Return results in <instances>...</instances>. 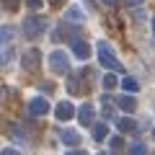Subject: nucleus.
<instances>
[{
  "mask_svg": "<svg viewBox=\"0 0 155 155\" xmlns=\"http://www.w3.org/2000/svg\"><path fill=\"white\" fill-rule=\"evenodd\" d=\"M96 47H98V62H101L104 67H109L111 72H122V70H124L122 62H119V57L114 54V49H111L109 41H98Z\"/></svg>",
  "mask_w": 155,
  "mask_h": 155,
  "instance_id": "1",
  "label": "nucleus"
},
{
  "mask_svg": "<svg viewBox=\"0 0 155 155\" xmlns=\"http://www.w3.org/2000/svg\"><path fill=\"white\" fill-rule=\"evenodd\" d=\"M28 114L31 116H47L49 114V101L44 96H36V98L28 101Z\"/></svg>",
  "mask_w": 155,
  "mask_h": 155,
  "instance_id": "5",
  "label": "nucleus"
},
{
  "mask_svg": "<svg viewBox=\"0 0 155 155\" xmlns=\"http://www.w3.org/2000/svg\"><path fill=\"white\" fill-rule=\"evenodd\" d=\"M116 106H119L122 111H127V114H132V111L137 109V101H134L132 93H124V96H119V98H116Z\"/></svg>",
  "mask_w": 155,
  "mask_h": 155,
  "instance_id": "9",
  "label": "nucleus"
},
{
  "mask_svg": "<svg viewBox=\"0 0 155 155\" xmlns=\"http://www.w3.org/2000/svg\"><path fill=\"white\" fill-rule=\"evenodd\" d=\"M98 155H106V153H98Z\"/></svg>",
  "mask_w": 155,
  "mask_h": 155,
  "instance_id": "27",
  "label": "nucleus"
},
{
  "mask_svg": "<svg viewBox=\"0 0 155 155\" xmlns=\"http://www.w3.org/2000/svg\"><path fill=\"white\" fill-rule=\"evenodd\" d=\"M153 34H155V18H153Z\"/></svg>",
  "mask_w": 155,
  "mask_h": 155,
  "instance_id": "25",
  "label": "nucleus"
},
{
  "mask_svg": "<svg viewBox=\"0 0 155 155\" xmlns=\"http://www.w3.org/2000/svg\"><path fill=\"white\" fill-rule=\"evenodd\" d=\"M106 137H109V124H106V122L93 124V140H96V142H101V140H106Z\"/></svg>",
  "mask_w": 155,
  "mask_h": 155,
  "instance_id": "13",
  "label": "nucleus"
},
{
  "mask_svg": "<svg viewBox=\"0 0 155 155\" xmlns=\"http://www.w3.org/2000/svg\"><path fill=\"white\" fill-rule=\"evenodd\" d=\"M26 5H28V8H34V11H36V8H41V0H26Z\"/></svg>",
  "mask_w": 155,
  "mask_h": 155,
  "instance_id": "20",
  "label": "nucleus"
},
{
  "mask_svg": "<svg viewBox=\"0 0 155 155\" xmlns=\"http://www.w3.org/2000/svg\"><path fill=\"white\" fill-rule=\"evenodd\" d=\"M116 127H119V132H137V122L134 119H129V116H122V119H116Z\"/></svg>",
  "mask_w": 155,
  "mask_h": 155,
  "instance_id": "12",
  "label": "nucleus"
},
{
  "mask_svg": "<svg viewBox=\"0 0 155 155\" xmlns=\"http://www.w3.org/2000/svg\"><path fill=\"white\" fill-rule=\"evenodd\" d=\"M116 85H119V80H116V75H114V72L104 75V88H106V91H114Z\"/></svg>",
  "mask_w": 155,
  "mask_h": 155,
  "instance_id": "17",
  "label": "nucleus"
},
{
  "mask_svg": "<svg viewBox=\"0 0 155 155\" xmlns=\"http://www.w3.org/2000/svg\"><path fill=\"white\" fill-rule=\"evenodd\" d=\"M65 21H85V11L80 5H70L65 11Z\"/></svg>",
  "mask_w": 155,
  "mask_h": 155,
  "instance_id": "10",
  "label": "nucleus"
},
{
  "mask_svg": "<svg viewBox=\"0 0 155 155\" xmlns=\"http://www.w3.org/2000/svg\"><path fill=\"white\" fill-rule=\"evenodd\" d=\"M93 119H96V109H93L91 104H83L80 109H78V122L83 124V127H91Z\"/></svg>",
  "mask_w": 155,
  "mask_h": 155,
  "instance_id": "7",
  "label": "nucleus"
},
{
  "mask_svg": "<svg viewBox=\"0 0 155 155\" xmlns=\"http://www.w3.org/2000/svg\"><path fill=\"white\" fill-rule=\"evenodd\" d=\"M18 3H21V0H3V5H5L8 11H16V8H18Z\"/></svg>",
  "mask_w": 155,
  "mask_h": 155,
  "instance_id": "18",
  "label": "nucleus"
},
{
  "mask_svg": "<svg viewBox=\"0 0 155 155\" xmlns=\"http://www.w3.org/2000/svg\"><path fill=\"white\" fill-rule=\"evenodd\" d=\"M47 31V21L44 18H26L23 21V36L26 39H36V36H41V34Z\"/></svg>",
  "mask_w": 155,
  "mask_h": 155,
  "instance_id": "3",
  "label": "nucleus"
},
{
  "mask_svg": "<svg viewBox=\"0 0 155 155\" xmlns=\"http://www.w3.org/2000/svg\"><path fill=\"white\" fill-rule=\"evenodd\" d=\"M153 137H155V129H153Z\"/></svg>",
  "mask_w": 155,
  "mask_h": 155,
  "instance_id": "26",
  "label": "nucleus"
},
{
  "mask_svg": "<svg viewBox=\"0 0 155 155\" xmlns=\"http://www.w3.org/2000/svg\"><path fill=\"white\" fill-rule=\"evenodd\" d=\"M49 67H52V72H57V75H67V72H70V57H67L62 49H54L49 54Z\"/></svg>",
  "mask_w": 155,
  "mask_h": 155,
  "instance_id": "2",
  "label": "nucleus"
},
{
  "mask_svg": "<svg viewBox=\"0 0 155 155\" xmlns=\"http://www.w3.org/2000/svg\"><path fill=\"white\" fill-rule=\"evenodd\" d=\"M60 140H62L65 145H70V147H75V145L80 142V134H78L75 129H62V132H60Z\"/></svg>",
  "mask_w": 155,
  "mask_h": 155,
  "instance_id": "11",
  "label": "nucleus"
},
{
  "mask_svg": "<svg viewBox=\"0 0 155 155\" xmlns=\"http://www.w3.org/2000/svg\"><path fill=\"white\" fill-rule=\"evenodd\" d=\"M109 145H111L114 150H119V147H122V137H111V140H109Z\"/></svg>",
  "mask_w": 155,
  "mask_h": 155,
  "instance_id": "19",
  "label": "nucleus"
},
{
  "mask_svg": "<svg viewBox=\"0 0 155 155\" xmlns=\"http://www.w3.org/2000/svg\"><path fill=\"white\" fill-rule=\"evenodd\" d=\"M129 155H147V145L140 142V140L132 142V145H129Z\"/></svg>",
  "mask_w": 155,
  "mask_h": 155,
  "instance_id": "16",
  "label": "nucleus"
},
{
  "mask_svg": "<svg viewBox=\"0 0 155 155\" xmlns=\"http://www.w3.org/2000/svg\"><path fill=\"white\" fill-rule=\"evenodd\" d=\"M104 5H116V0H104Z\"/></svg>",
  "mask_w": 155,
  "mask_h": 155,
  "instance_id": "24",
  "label": "nucleus"
},
{
  "mask_svg": "<svg viewBox=\"0 0 155 155\" xmlns=\"http://www.w3.org/2000/svg\"><path fill=\"white\" fill-rule=\"evenodd\" d=\"M65 155H88L85 150H70V153H65Z\"/></svg>",
  "mask_w": 155,
  "mask_h": 155,
  "instance_id": "23",
  "label": "nucleus"
},
{
  "mask_svg": "<svg viewBox=\"0 0 155 155\" xmlns=\"http://www.w3.org/2000/svg\"><path fill=\"white\" fill-rule=\"evenodd\" d=\"M13 36H16V28H13V26H0V44L11 41Z\"/></svg>",
  "mask_w": 155,
  "mask_h": 155,
  "instance_id": "15",
  "label": "nucleus"
},
{
  "mask_svg": "<svg viewBox=\"0 0 155 155\" xmlns=\"http://www.w3.org/2000/svg\"><path fill=\"white\" fill-rule=\"evenodd\" d=\"M75 114H78V111H75V106H72L70 101H60V104H57V109H54V116L60 119V122H70Z\"/></svg>",
  "mask_w": 155,
  "mask_h": 155,
  "instance_id": "6",
  "label": "nucleus"
},
{
  "mask_svg": "<svg viewBox=\"0 0 155 155\" xmlns=\"http://www.w3.org/2000/svg\"><path fill=\"white\" fill-rule=\"evenodd\" d=\"M129 8H137V5H142V0H124Z\"/></svg>",
  "mask_w": 155,
  "mask_h": 155,
  "instance_id": "22",
  "label": "nucleus"
},
{
  "mask_svg": "<svg viewBox=\"0 0 155 155\" xmlns=\"http://www.w3.org/2000/svg\"><path fill=\"white\" fill-rule=\"evenodd\" d=\"M122 88L127 91V93H132V96H134V93H137V91H140V83H137V80H134V78H129V75H127V78H124V80H122Z\"/></svg>",
  "mask_w": 155,
  "mask_h": 155,
  "instance_id": "14",
  "label": "nucleus"
},
{
  "mask_svg": "<svg viewBox=\"0 0 155 155\" xmlns=\"http://www.w3.org/2000/svg\"><path fill=\"white\" fill-rule=\"evenodd\" d=\"M0 155H21L18 150H13V147H5V150H0Z\"/></svg>",
  "mask_w": 155,
  "mask_h": 155,
  "instance_id": "21",
  "label": "nucleus"
},
{
  "mask_svg": "<svg viewBox=\"0 0 155 155\" xmlns=\"http://www.w3.org/2000/svg\"><path fill=\"white\" fill-rule=\"evenodd\" d=\"M39 62H41V52H39L36 47H31V49H26L21 54V67L23 70H36Z\"/></svg>",
  "mask_w": 155,
  "mask_h": 155,
  "instance_id": "4",
  "label": "nucleus"
},
{
  "mask_svg": "<svg viewBox=\"0 0 155 155\" xmlns=\"http://www.w3.org/2000/svg\"><path fill=\"white\" fill-rule=\"evenodd\" d=\"M72 54H75L78 60H88V57L93 54V49H91V44H88V41L78 39V41H72Z\"/></svg>",
  "mask_w": 155,
  "mask_h": 155,
  "instance_id": "8",
  "label": "nucleus"
}]
</instances>
